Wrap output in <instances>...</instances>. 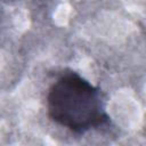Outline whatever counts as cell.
Segmentation results:
<instances>
[{
  "mask_svg": "<svg viewBox=\"0 0 146 146\" xmlns=\"http://www.w3.org/2000/svg\"><path fill=\"white\" fill-rule=\"evenodd\" d=\"M47 108L52 121L76 133L107 121L100 91L75 72L63 73L51 84Z\"/></svg>",
  "mask_w": 146,
  "mask_h": 146,
  "instance_id": "6da1fadb",
  "label": "cell"
}]
</instances>
